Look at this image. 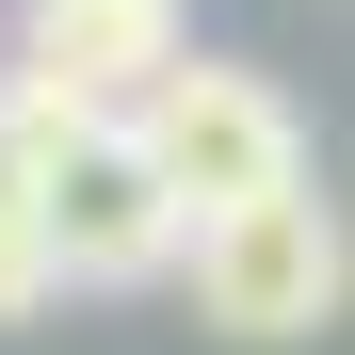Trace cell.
<instances>
[{"label": "cell", "instance_id": "cell-4", "mask_svg": "<svg viewBox=\"0 0 355 355\" xmlns=\"http://www.w3.org/2000/svg\"><path fill=\"white\" fill-rule=\"evenodd\" d=\"M162 65H194L178 0H17V97L49 113H130Z\"/></svg>", "mask_w": 355, "mask_h": 355}, {"label": "cell", "instance_id": "cell-1", "mask_svg": "<svg viewBox=\"0 0 355 355\" xmlns=\"http://www.w3.org/2000/svg\"><path fill=\"white\" fill-rule=\"evenodd\" d=\"M17 113H33V259H49V291H146V275H178V194L146 178L130 113H49V97H17Z\"/></svg>", "mask_w": 355, "mask_h": 355}, {"label": "cell", "instance_id": "cell-5", "mask_svg": "<svg viewBox=\"0 0 355 355\" xmlns=\"http://www.w3.org/2000/svg\"><path fill=\"white\" fill-rule=\"evenodd\" d=\"M49 307V259H33V113L0 97V323Z\"/></svg>", "mask_w": 355, "mask_h": 355}, {"label": "cell", "instance_id": "cell-3", "mask_svg": "<svg viewBox=\"0 0 355 355\" xmlns=\"http://www.w3.org/2000/svg\"><path fill=\"white\" fill-rule=\"evenodd\" d=\"M194 307L226 323V339H323L339 323V291H355V243H339V210L323 194H275V210H226V226H194Z\"/></svg>", "mask_w": 355, "mask_h": 355}, {"label": "cell", "instance_id": "cell-2", "mask_svg": "<svg viewBox=\"0 0 355 355\" xmlns=\"http://www.w3.org/2000/svg\"><path fill=\"white\" fill-rule=\"evenodd\" d=\"M130 146H146V178L178 194V243L226 226V210L307 194V113H291L259 65H162V81L130 97Z\"/></svg>", "mask_w": 355, "mask_h": 355}]
</instances>
